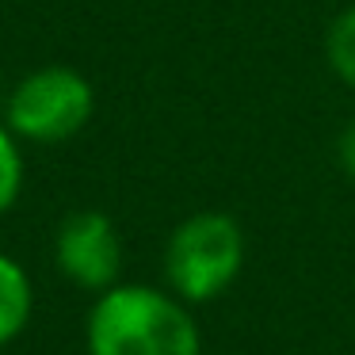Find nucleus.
<instances>
[{"instance_id":"obj_1","label":"nucleus","mask_w":355,"mask_h":355,"mask_svg":"<svg viewBox=\"0 0 355 355\" xmlns=\"http://www.w3.org/2000/svg\"><path fill=\"white\" fill-rule=\"evenodd\" d=\"M92 355H199L195 321L149 286L107 291L88 321Z\"/></svg>"},{"instance_id":"obj_3","label":"nucleus","mask_w":355,"mask_h":355,"mask_svg":"<svg viewBox=\"0 0 355 355\" xmlns=\"http://www.w3.org/2000/svg\"><path fill=\"white\" fill-rule=\"evenodd\" d=\"M92 115V88L73 69H42L12 92L8 123L24 138L62 141L73 138Z\"/></svg>"},{"instance_id":"obj_5","label":"nucleus","mask_w":355,"mask_h":355,"mask_svg":"<svg viewBox=\"0 0 355 355\" xmlns=\"http://www.w3.org/2000/svg\"><path fill=\"white\" fill-rule=\"evenodd\" d=\"M27 313H31L27 275L19 271V263H12L8 256H0V344H8L12 336H19V329L27 324Z\"/></svg>"},{"instance_id":"obj_7","label":"nucleus","mask_w":355,"mask_h":355,"mask_svg":"<svg viewBox=\"0 0 355 355\" xmlns=\"http://www.w3.org/2000/svg\"><path fill=\"white\" fill-rule=\"evenodd\" d=\"M19 176H24V164H19V153L12 146V138L0 130V214L12 207L19 191Z\"/></svg>"},{"instance_id":"obj_6","label":"nucleus","mask_w":355,"mask_h":355,"mask_svg":"<svg viewBox=\"0 0 355 355\" xmlns=\"http://www.w3.org/2000/svg\"><path fill=\"white\" fill-rule=\"evenodd\" d=\"M329 62H332V69L355 88V8L344 12V16L332 24V31H329Z\"/></svg>"},{"instance_id":"obj_2","label":"nucleus","mask_w":355,"mask_h":355,"mask_svg":"<svg viewBox=\"0 0 355 355\" xmlns=\"http://www.w3.org/2000/svg\"><path fill=\"white\" fill-rule=\"evenodd\" d=\"M168 279L184 298L207 302L241 268V230L225 214H195L168 241Z\"/></svg>"},{"instance_id":"obj_8","label":"nucleus","mask_w":355,"mask_h":355,"mask_svg":"<svg viewBox=\"0 0 355 355\" xmlns=\"http://www.w3.org/2000/svg\"><path fill=\"white\" fill-rule=\"evenodd\" d=\"M340 164L347 168V176H355V126L340 134Z\"/></svg>"},{"instance_id":"obj_4","label":"nucleus","mask_w":355,"mask_h":355,"mask_svg":"<svg viewBox=\"0 0 355 355\" xmlns=\"http://www.w3.org/2000/svg\"><path fill=\"white\" fill-rule=\"evenodd\" d=\"M58 263L80 286H107L119 275V237L96 210L69 214L58 230Z\"/></svg>"}]
</instances>
